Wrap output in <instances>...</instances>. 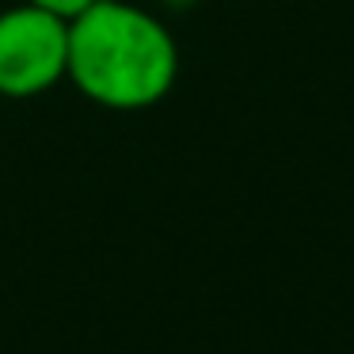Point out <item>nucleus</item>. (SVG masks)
<instances>
[{"label": "nucleus", "mask_w": 354, "mask_h": 354, "mask_svg": "<svg viewBox=\"0 0 354 354\" xmlns=\"http://www.w3.org/2000/svg\"><path fill=\"white\" fill-rule=\"evenodd\" d=\"M65 77L107 111H149L179 77V50L153 12L95 0L69 19Z\"/></svg>", "instance_id": "nucleus-1"}, {"label": "nucleus", "mask_w": 354, "mask_h": 354, "mask_svg": "<svg viewBox=\"0 0 354 354\" xmlns=\"http://www.w3.org/2000/svg\"><path fill=\"white\" fill-rule=\"evenodd\" d=\"M69 24L35 4L0 12V95L31 100L65 77Z\"/></svg>", "instance_id": "nucleus-2"}, {"label": "nucleus", "mask_w": 354, "mask_h": 354, "mask_svg": "<svg viewBox=\"0 0 354 354\" xmlns=\"http://www.w3.org/2000/svg\"><path fill=\"white\" fill-rule=\"evenodd\" d=\"M27 4H35V8H42V12H50V16H57V19H77L84 8H92L95 0H27Z\"/></svg>", "instance_id": "nucleus-3"}, {"label": "nucleus", "mask_w": 354, "mask_h": 354, "mask_svg": "<svg viewBox=\"0 0 354 354\" xmlns=\"http://www.w3.org/2000/svg\"><path fill=\"white\" fill-rule=\"evenodd\" d=\"M164 4H171V8H191V4H202V0H164Z\"/></svg>", "instance_id": "nucleus-4"}]
</instances>
